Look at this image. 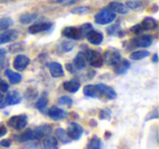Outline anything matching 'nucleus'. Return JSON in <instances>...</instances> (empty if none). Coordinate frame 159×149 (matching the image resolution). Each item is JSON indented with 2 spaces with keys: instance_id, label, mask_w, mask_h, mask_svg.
<instances>
[{
  "instance_id": "f257e3e1",
  "label": "nucleus",
  "mask_w": 159,
  "mask_h": 149,
  "mask_svg": "<svg viewBox=\"0 0 159 149\" xmlns=\"http://www.w3.org/2000/svg\"><path fill=\"white\" fill-rule=\"evenodd\" d=\"M116 18H117V16H116L115 12L111 11L109 8H105V9L100 10L95 16V22L100 25H107L113 22Z\"/></svg>"
},
{
  "instance_id": "f03ea898",
  "label": "nucleus",
  "mask_w": 159,
  "mask_h": 149,
  "mask_svg": "<svg viewBox=\"0 0 159 149\" xmlns=\"http://www.w3.org/2000/svg\"><path fill=\"white\" fill-rule=\"evenodd\" d=\"M85 58H86V61L91 64L94 68H102V64H104V59H102V56L100 52L93 49H87L84 52Z\"/></svg>"
},
{
  "instance_id": "7ed1b4c3",
  "label": "nucleus",
  "mask_w": 159,
  "mask_h": 149,
  "mask_svg": "<svg viewBox=\"0 0 159 149\" xmlns=\"http://www.w3.org/2000/svg\"><path fill=\"white\" fill-rule=\"evenodd\" d=\"M26 125H27V116L25 114L13 115L8 121V126L12 127V129H16V131H21V129H25Z\"/></svg>"
},
{
  "instance_id": "20e7f679",
  "label": "nucleus",
  "mask_w": 159,
  "mask_h": 149,
  "mask_svg": "<svg viewBox=\"0 0 159 149\" xmlns=\"http://www.w3.org/2000/svg\"><path fill=\"white\" fill-rule=\"evenodd\" d=\"M102 59H104L105 63H107L108 65L113 66L121 60V55H120L119 51L116 50V49H108V50L104 53Z\"/></svg>"
},
{
  "instance_id": "39448f33",
  "label": "nucleus",
  "mask_w": 159,
  "mask_h": 149,
  "mask_svg": "<svg viewBox=\"0 0 159 149\" xmlns=\"http://www.w3.org/2000/svg\"><path fill=\"white\" fill-rule=\"evenodd\" d=\"M69 137L72 140H79L80 138L82 137L83 134V127L76 122H72L69 124L68 129H66Z\"/></svg>"
},
{
  "instance_id": "423d86ee",
  "label": "nucleus",
  "mask_w": 159,
  "mask_h": 149,
  "mask_svg": "<svg viewBox=\"0 0 159 149\" xmlns=\"http://www.w3.org/2000/svg\"><path fill=\"white\" fill-rule=\"evenodd\" d=\"M21 100H22V97H21L20 93H19L18 90H12V92L8 93L6 98H3L2 101H5V103H3V105H0V107L18 105V103L21 102Z\"/></svg>"
},
{
  "instance_id": "0eeeda50",
  "label": "nucleus",
  "mask_w": 159,
  "mask_h": 149,
  "mask_svg": "<svg viewBox=\"0 0 159 149\" xmlns=\"http://www.w3.org/2000/svg\"><path fill=\"white\" fill-rule=\"evenodd\" d=\"M62 35L66 36V38L72 40H79L82 38V34L79 27L75 26H66L62 29Z\"/></svg>"
},
{
  "instance_id": "6e6552de",
  "label": "nucleus",
  "mask_w": 159,
  "mask_h": 149,
  "mask_svg": "<svg viewBox=\"0 0 159 149\" xmlns=\"http://www.w3.org/2000/svg\"><path fill=\"white\" fill-rule=\"evenodd\" d=\"M30 62H31V60H30L29 57H26L25 55H19L13 60V68L16 71L21 72V71H24L29 66Z\"/></svg>"
},
{
  "instance_id": "1a4fd4ad",
  "label": "nucleus",
  "mask_w": 159,
  "mask_h": 149,
  "mask_svg": "<svg viewBox=\"0 0 159 149\" xmlns=\"http://www.w3.org/2000/svg\"><path fill=\"white\" fill-rule=\"evenodd\" d=\"M96 85H97L98 89H99V92L102 97L109 99V100H113V99L117 98V93H116V90L113 89L112 87L106 85V84H102V83L96 84Z\"/></svg>"
},
{
  "instance_id": "9d476101",
  "label": "nucleus",
  "mask_w": 159,
  "mask_h": 149,
  "mask_svg": "<svg viewBox=\"0 0 159 149\" xmlns=\"http://www.w3.org/2000/svg\"><path fill=\"white\" fill-rule=\"evenodd\" d=\"M86 38L89 40V44L92 45H95V46H98L102 43L104 40V36L100 32L98 31H95V29H89V32L86 33Z\"/></svg>"
},
{
  "instance_id": "9b49d317",
  "label": "nucleus",
  "mask_w": 159,
  "mask_h": 149,
  "mask_svg": "<svg viewBox=\"0 0 159 149\" xmlns=\"http://www.w3.org/2000/svg\"><path fill=\"white\" fill-rule=\"evenodd\" d=\"M19 34L14 29H7L3 31L2 33H0V45L8 44L10 42H14L18 38Z\"/></svg>"
},
{
  "instance_id": "f8f14e48",
  "label": "nucleus",
  "mask_w": 159,
  "mask_h": 149,
  "mask_svg": "<svg viewBox=\"0 0 159 149\" xmlns=\"http://www.w3.org/2000/svg\"><path fill=\"white\" fill-rule=\"evenodd\" d=\"M133 43L136 47L139 48H147L152 44V36L150 35H141L133 39Z\"/></svg>"
},
{
  "instance_id": "ddd939ff",
  "label": "nucleus",
  "mask_w": 159,
  "mask_h": 149,
  "mask_svg": "<svg viewBox=\"0 0 159 149\" xmlns=\"http://www.w3.org/2000/svg\"><path fill=\"white\" fill-rule=\"evenodd\" d=\"M48 115L50 116L52 120L55 121H60V120H63L68 116V112L63 109H60L58 107H52L49 109L48 111Z\"/></svg>"
},
{
  "instance_id": "4468645a",
  "label": "nucleus",
  "mask_w": 159,
  "mask_h": 149,
  "mask_svg": "<svg viewBox=\"0 0 159 149\" xmlns=\"http://www.w3.org/2000/svg\"><path fill=\"white\" fill-rule=\"evenodd\" d=\"M51 27V23L49 22H38L35 24H32L29 27V32L31 34H38L42 33V32H46L48 31Z\"/></svg>"
},
{
  "instance_id": "2eb2a0df",
  "label": "nucleus",
  "mask_w": 159,
  "mask_h": 149,
  "mask_svg": "<svg viewBox=\"0 0 159 149\" xmlns=\"http://www.w3.org/2000/svg\"><path fill=\"white\" fill-rule=\"evenodd\" d=\"M16 139L19 142H31V140L39 139V137H38L36 129H27L23 134H21L20 136H16Z\"/></svg>"
},
{
  "instance_id": "dca6fc26",
  "label": "nucleus",
  "mask_w": 159,
  "mask_h": 149,
  "mask_svg": "<svg viewBox=\"0 0 159 149\" xmlns=\"http://www.w3.org/2000/svg\"><path fill=\"white\" fill-rule=\"evenodd\" d=\"M83 93H84V95L86 97H91V98H102V94H100L99 89H98L97 85L89 84V85L84 86Z\"/></svg>"
},
{
  "instance_id": "f3484780",
  "label": "nucleus",
  "mask_w": 159,
  "mask_h": 149,
  "mask_svg": "<svg viewBox=\"0 0 159 149\" xmlns=\"http://www.w3.org/2000/svg\"><path fill=\"white\" fill-rule=\"evenodd\" d=\"M108 8L115 13H120V14H126L129 12V8L126 5L119 1H112V2L109 3Z\"/></svg>"
},
{
  "instance_id": "a211bd4d",
  "label": "nucleus",
  "mask_w": 159,
  "mask_h": 149,
  "mask_svg": "<svg viewBox=\"0 0 159 149\" xmlns=\"http://www.w3.org/2000/svg\"><path fill=\"white\" fill-rule=\"evenodd\" d=\"M87 65L86 58H85L84 52H79L75 56L74 60H73V66L75 70H84Z\"/></svg>"
},
{
  "instance_id": "6ab92c4d",
  "label": "nucleus",
  "mask_w": 159,
  "mask_h": 149,
  "mask_svg": "<svg viewBox=\"0 0 159 149\" xmlns=\"http://www.w3.org/2000/svg\"><path fill=\"white\" fill-rule=\"evenodd\" d=\"M48 68H49V72H50L52 77H61L64 75L63 68L58 62H51V63H49Z\"/></svg>"
},
{
  "instance_id": "aec40b11",
  "label": "nucleus",
  "mask_w": 159,
  "mask_h": 149,
  "mask_svg": "<svg viewBox=\"0 0 159 149\" xmlns=\"http://www.w3.org/2000/svg\"><path fill=\"white\" fill-rule=\"evenodd\" d=\"M43 145H44L45 149H59V144L58 140L55 136L46 135L43 140Z\"/></svg>"
},
{
  "instance_id": "412c9836",
  "label": "nucleus",
  "mask_w": 159,
  "mask_h": 149,
  "mask_svg": "<svg viewBox=\"0 0 159 149\" xmlns=\"http://www.w3.org/2000/svg\"><path fill=\"white\" fill-rule=\"evenodd\" d=\"M139 26L143 31H152L157 27V21L154 18H145L142 23H139Z\"/></svg>"
},
{
  "instance_id": "4be33fe9",
  "label": "nucleus",
  "mask_w": 159,
  "mask_h": 149,
  "mask_svg": "<svg viewBox=\"0 0 159 149\" xmlns=\"http://www.w3.org/2000/svg\"><path fill=\"white\" fill-rule=\"evenodd\" d=\"M113 66H115V73L116 74L121 75V74H124V73L130 69L131 64L128 60H125V59L122 60L121 59L117 64H116V65H113Z\"/></svg>"
},
{
  "instance_id": "5701e85b",
  "label": "nucleus",
  "mask_w": 159,
  "mask_h": 149,
  "mask_svg": "<svg viewBox=\"0 0 159 149\" xmlns=\"http://www.w3.org/2000/svg\"><path fill=\"white\" fill-rule=\"evenodd\" d=\"M80 83L76 81V79H71V81H66L63 83V88L66 90V92L71 93V94H74L77 90L80 89Z\"/></svg>"
},
{
  "instance_id": "b1692460",
  "label": "nucleus",
  "mask_w": 159,
  "mask_h": 149,
  "mask_svg": "<svg viewBox=\"0 0 159 149\" xmlns=\"http://www.w3.org/2000/svg\"><path fill=\"white\" fill-rule=\"evenodd\" d=\"M5 73H6V76L8 77V79H9L11 84H18L22 81V75H21L20 73L14 72V71L10 70V69L6 70Z\"/></svg>"
},
{
  "instance_id": "393cba45",
  "label": "nucleus",
  "mask_w": 159,
  "mask_h": 149,
  "mask_svg": "<svg viewBox=\"0 0 159 149\" xmlns=\"http://www.w3.org/2000/svg\"><path fill=\"white\" fill-rule=\"evenodd\" d=\"M55 134H56V136H57L58 139L61 140L63 144H69V142L72 140L70 137H69L66 131V129H57L55 131Z\"/></svg>"
},
{
  "instance_id": "a878e982",
  "label": "nucleus",
  "mask_w": 159,
  "mask_h": 149,
  "mask_svg": "<svg viewBox=\"0 0 159 149\" xmlns=\"http://www.w3.org/2000/svg\"><path fill=\"white\" fill-rule=\"evenodd\" d=\"M150 53L149 51L147 50H137V51H134L130 55V59L132 60H135V61H139V60H142L144 58L148 57Z\"/></svg>"
},
{
  "instance_id": "bb28decb",
  "label": "nucleus",
  "mask_w": 159,
  "mask_h": 149,
  "mask_svg": "<svg viewBox=\"0 0 159 149\" xmlns=\"http://www.w3.org/2000/svg\"><path fill=\"white\" fill-rule=\"evenodd\" d=\"M36 132H37L39 138H43L51 133V127L50 125H40V126L36 127Z\"/></svg>"
},
{
  "instance_id": "cd10ccee",
  "label": "nucleus",
  "mask_w": 159,
  "mask_h": 149,
  "mask_svg": "<svg viewBox=\"0 0 159 149\" xmlns=\"http://www.w3.org/2000/svg\"><path fill=\"white\" fill-rule=\"evenodd\" d=\"M102 140L100 138L94 136L91 140L89 142V145H87V149H102Z\"/></svg>"
},
{
  "instance_id": "c85d7f7f",
  "label": "nucleus",
  "mask_w": 159,
  "mask_h": 149,
  "mask_svg": "<svg viewBox=\"0 0 159 149\" xmlns=\"http://www.w3.org/2000/svg\"><path fill=\"white\" fill-rule=\"evenodd\" d=\"M13 24V20L11 18H1L0 19V31H6Z\"/></svg>"
},
{
  "instance_id": "c756f323",
  "label": "nucleus",
  "mask_w": 159,
  "mask_h": 149,
  "mask_svg": "<svg viewBox=\"0 0 159 149\" xmlns=\"http://www.w3.org/2000/svg\"><path fill=\"white\" fill-rule=\"evenodd\" d=\"M47 103H48L47 96L46 95H43V96H40L39 98H38V100L36 101L35 107H36V109H38V110H43L44 108H46Z\"/></svg>"
},
{
  "instance_id": "7c9ffc66",
  "label": "nucleus",
  "mask_w": 159,
  "mask_h": 149,
  "mask_svg": "<svg viewBox=\"0 0 159 149\" xmlns=\"http://www.w3.org/2000/svg\"><path fill=\"white\" fill-rule=\"evenodd\" d=\"M37 16H38L37 14H23V16H21L20 21L23 24H30V23H32L34 20H36Z\"/></svg>"
},
{
  "instance_id": "2f4dec72",
  "label": "nucleus",
  "mask_w": 159,
  "mask_h": 149,
  "mask_svg": "<svg viewBox=\"0 0 159 149\" xmlns=\"http://www.w3.org/2000/svg\"><path fill=\"white\" fill-rule=\"evenodd\" d=\"M74 48V43L72 42H63L59 46V50L62 52H69Z\"/></svg>"
},
{
  "instance_id": "473e14b6",
  "label": "nucleus",
  "mask_w": 159,
  "mask_h": 149,
  "mask_svg": "<svg viewBox=\"0 0 159 149\" xmlns=\"http://www.w3.org/2000/svg\"><path fill=\"white\" fill-rule=\"evenodd\" d=\"M91 12V9L86 6H82V7H75L71 10V13L74 14H86Z\"/></svg>"
},
{
  "instance_id": "72a5a7b5",
  "label": "nucleus",
  "mask_w": 159,
  "mask_h": 149,
  "mask_svg": "<svg viewBox=\"0 0 159 149\" xmlns=\"http://www.w3.org/2000/svg\"><path fill=\"white\" fill-rule=\"evenodd\" d=\"M50 3H58L63 6H73L77 2V0H48Z\"/></svg>"
},
{
  "instance_id": "f704fd0d",
  "label": "nucleus",
  "mask_w": 159,
  "mask_h": 149,
  "mask_svg": "<svg viewBox=\"0 0 159 149\" xmlns=\"http://www.w3.org/2000/svg\"><path fill=\"white\" fill-rule=\"evenodd\" d=\"M58 102L61 106H71L73 103V100L69 96H62L58 99Z\"/></svg>"
},
{
  "instance_id": "c9c22d12",
  "label": "nucleus",
  "mask_w": 159,
  "mask_h": 149,
  "mask_svg": "<svg viewBox=\"0 0 159 149\" xmlns=\"http://www.w3.org/2000/svg\"><path fill=\"white\" fill-rule=\"evenodd\" d=\"M99 118L102 120H109L111 118V111L110 109H102L99 113Z\"/></svg>"
},
{
  "instance_id": "e433bc0d",
  "label": "nucleus",
  "mask_w": 159,
  "mask_h": 149,
  "mask_svg": "<svg viewBox=\"0 0 159 149\" xmlns=\"http://www.w3.org/2000/svg\"><path fill=\"white\" fill-rule=\"evenodd\" d=\"M119 29H120V25L118 24V25H112V26H110V27H108L107 29V33L109 34V35H116V34L119 32Z\"/></svg>"
},
{
  "instance_id": "4c0bfd02",
  "label": "nucleus",
  "mask_w": 159,
  "mask_h": 149,
  "mask_svg": "<svg viewBox=\"0 0 159 149\" xmlns=\"http://www.w3.org/2000/svg\"><path fill=\"white\" fill-rule=\"evenodd\" d=\"M89 29H92L91 23H85V24H83L82 26L80 27V31H81V34H82V37H83L84 34H86L87 32L89 31Z\"/></svg>"
},
{
  "instance_id": "58836bf2",
  "label": "nucleus",
  "mask_w": 159,
  "mask_h": 149,
  "mask_svg": "<svg viewBox=\"0 0 159 149\" xmlns=\"http://www.w3.org/2000/svg\"><path fill=\"white\" fill-rule=\"evenodd\" d=\"M126 6H129L128 8H131V9H139L142 8V3L141 2H137V1H129L126 3Z\"/></svg>"
},
{
  "instance_id": "ea45409f",
  "label": "nucleus",
  "mask_w": 159,
  "mask_h": 149,
  "mask_svg": "<svg viewBox=\"0 0 159 149\" xmlns=\"http://www.w3.org/2000/svg\"><path fill=\"white\" fill-rule=\"evenodd\" d=\"M8 89H9V84L6 83L5 81H0V92L5 93L8 92Z\"/></svg>"
},
{
  "instance_id": "a19ab883",
  "label": "nucleus",
  "mask_w": 159,
  "mask_h": 149,
  "mask_svg": "<svg viewBox=\"0 0 159 149\" xmlns=\"http://www.w3.org/2000/svg\"><path fill=\"white\" fill-rule=\"evenodd\" d=\"M131 31H132L134 34H136V35H139V34H141L142 32H143V29H142V27L139 26V24H136L133 27H131Z\"/></svg>"
},
{
  "instance_id": "79ce46f5",
  "label": "nucleus",
  "mask_w": 159,
  "mask_h": 149,
  "mask_svg": "<svg viewBox=\"0 0 159 149\" xmlns=\"http://www.w3.org/2000/svg\"><path fill=\"white\" fill-rule=\"evenodd\" d=\"M11 145H12L11 139H2L1 142H0V146L6 147V148H9V147H11Z\"/></svg>"
},
{
  "instance_id": "37998d69",
  "label": "nucleus",
  "mask_w": 159,
  "mask_h": 149,
  "mask_svg": "<svg viewBox=\"0 0 159 149\" xmlns=\"http://www.w3.org/2000/svg\"><path fill=\"white\" fill-rule=\"evenodd\" d=\"M157 118H158V110H157V108H156V109H154L152 113L149 114L148 118H146V121H148L149 119H157Z\"/></svg>"
},
{
  "instance_id": "c03bdc74",
  "label": "nucleus",
  "mask_w": 159,
  "mask_h": 149,
  "mask_svg": "<svg viewBox=\"0 0 159 149\" xmlns=\"http://www.w3.org/2000/svg\"><path fill=\"white\" fill-rule=\"evenodd\" d=\"M66 70H68L70 73H75V71H76L74 66H73L72 63H66Z\"/></svg>"
},
{
  "instance_id": "a18cd8bd",
  "label": "nucleus",
  "mask_w": 159,
  "mask_h": 149,
  "mask_svg": "<svg viewBox=\"0 0 159 149\" xmlns=\"http://www.w3.org/2000/svg\"><path fill=\"white\" fill-rule=\"evenodd\" d=\"M6 134H7V129H6L5 126H1V125H0V137L5 136Z\"/></svg>"
},
{
  "instance_id": "49530a36",
  "label": "nucleus",
  "mask_w": 159,
  "mask_h": 149,
  "mask_svg": "<svg viewBox=\"0 0 159 149\" xmlns=\"http://www.w3.org/2000/svg\"><path fill=\"white\" fill-rule=\"evenodd\" d=\"M5 56H6V50H3V49H0V63L3 61V59H5Z\"/></svg>"
},
{
  "instance_id": "de8ad7c7",
  "label": "nucleus",
  "mask_w": 159,
  "mask_h": 149,
  "mask_svg": "<svg viewBox=\"0 0 159 149\" xmlns=\"http://www.w3.org/2000/svg\"><path fill=\"white\" fill-rule=\"evenodd\" d=\"M152 61H154L155 63H156V62L158 61V55H157V53H155L154 57H152Z\"/></svg>"
},
{
  "instance_id": "09e8293b",
  "label": "nucleus",
  "mask_w": 159,
  "mask_h": 149,
  "mask_svg": "<svg viewBox=\"0 0 159 149\" xmlns=\"http://www.w3.org/2000/svg\"><path fill=\"white\" fill-rule=\"evenodd\" d=\"M2 100H3V96L2 94H0V102H2Z\"/></svg>"
}]
</instances>
